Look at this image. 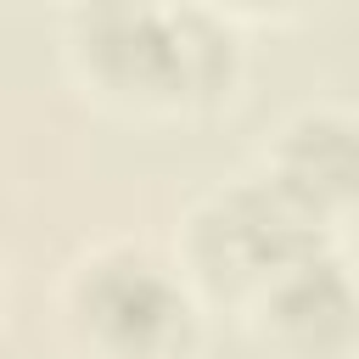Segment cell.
I'll list each match as a JSON object with an SVG mask.
<instances>
[{
    "label": "cell",
    "instance_id": "3",
    "mask_svg": "<svg viewBox=\"0 0 359 359\" xmlns=\"http://www.w3.org/2000/svg\"><path fill=\"white\" fill-rule=\"evenodd\" d=\"M280 191H292L303 208H325V202L359 196V135L331 123V118L292 129Z\"/></svg>",
    "mask_w": 359,
    "mask_h": 359
},
{
    "label": "cell",
    "instance_id": "2",
    "mask_svg": "<svg viewBox=\"0 0 359 359\" xmlns=\"http://www.w3.org/2000/svg\"><path fill=\"white\" fill-rule=\"evenodd\" d=\"M84 314L118 353H140V359L174 348L185 331V303L163 275H151V264L101 269L84 292Z\"/></svg>",
    "mask_w": 359,
    "mask_h": 359
},
{
    "label": "cell",
    "instance_id": "1",
    "mask_svg": "<svg viewBox=\"0 0 359 359\" xmlns=\"http://www.w3.org/2000/svg\"><path fill=\"white\" fill-rule=\"evenodd\" d=\"M84 45L95 56V67L123 84V90H180V84H213L219 67L230 62V39L180 11H157L151 0H101L90 17H84Z\"/></svg>",
    "mask_w": 359,
    "mask_h": 359
},
{
    "label": "cell",
    "instance_id": "4",
    "mask_svg": "<svg viewBox=\"0 0 359 359\" xmlns=\"http://www.w3.org/2000/svg\"><path fill=\"white\" fill-rule=\"evenodd\" d=\"M275 314H280V325H286L292 337L309 342V331H314V348H331V342H342L348 325H353V292H348V280L337 275V264L303 258V264H292V269L280 275V286H275Z\"/></svg>",
    "mask_w": 359,
    "mask_h": 359
},
{
    "label": "cell",
    "instance_id": "5",
    "mask_svg": "<svg viewBox=\"0 0 359 359\" xmlns=\"http://www.w3.org/2000/svg\"><path fill=\"white\" fill-rule=\"evenodd\" d=\"M247 6H275V0H247Z\"/></svg>",
    "mask_w": 359,
    "mask_h": 359
}]
</instances>
